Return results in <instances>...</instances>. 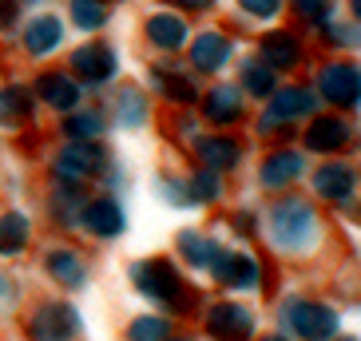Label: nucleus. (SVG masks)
I'll return each mask as SVG.
<instances>
[{
  "label": "nucleus",
  "mask_w": 361,
  "mask_h": 341,
  "mask_svg": "<svg viewBox=\"0 0 361 341\" xmlns=\"http://www.w3.org/2000/svg\"><path fill=\"white\" fill-rule=\"evenodd\" d=\"M116 116L123 128H139L143 119H147V99H143V92L139 87H123L116 99Z\"/></svg>",
  "instance_id": "nucleus-26"
},
{
  "label": "nucleus",
  "mask_w": 361,
  "mask_h": 341,
  "mask_svg": "<svg viewBox=\"0 0 361 341\" xmlns=\"http://www.w3.org/2000/svg\"><path fill=\"white\" fill-rule=\"evenodd\" d=\"M187 187H191V199H195V203H214V199L223 194V182H219V170H214V167L191 175V179H187Z\"/></svg>",
  "instance_id": "nucleus-28"
},
{
  "label": "nucleus",
  "mask_w": 361,
  "mask_h": 341,
  "mask_svg": "<svg viewBox=\"0 0 361 341\" xmlns=\"http://www.w3.org/2000/svg\"><path fill=\"white\" fill-rule=\"evenodd\" d=\"M28 235H32V226L20 211L0 214V254H20L28 246Z\"/></svg>",
  "instance_id": "nucleus-23"
},
{
  "label": "nucleus",
  "mask_w": 361,
  "mask_h": 341,
  "mask_svg": "<svg viewBox=\"0 0 361 341\" xmlns=\"http://www.w3.org/2000/svg\"><path fill=\"white\" fill-rule=\"evenodd\" d=\"M159 194H163V199H171V203H179V206H191V203H195V199H191V187H179V182H163Z\"/></svg>",
  "instance_id": "nucleus-35"
},
{
  "label": "nucleus",
  "mask_w": 361,
  "mask_h": 341,
  "mask_svg": "<svg viewBox=\"0 0 361 341\" xmlns=\"http://www.w3.org/2000/svg\"><path fill=\"white\" fill-rule=\"evenodd\" d=\"M64 131H68V135H75V139H92V135H99V131H104V116H96V111H84V116L68 119Z\"/></svg>",
  "instance_id": "nucleus-32"
},
{
  "label": "nucleus",
  "mask_w": 361,
  "mask_h": 341,
  "mask_svg": "<svg viewBox=\"0 0 361 341\" xmlns=\"http://www.w3.org/2000/svg\"><path fill=\"white\" fill-rule=\"evenodd\" d=\"M16 20V8H12V0H0V28H8Z\"/></svg>",
  "instance_id": "nucleus-37"
},
{
  "label": "nucleus",
  "mask_w": 361,
  "mask_h": 341,
  "mask_svg": "<svg viewBox=\"0 0 361 341\" xmlns=\"http://www.w3.org/2000/svg\"><path fill=\"white\" fill-rule=\"evenodd\" d=\"M294 8H298V16H302V20L326 24L329 12H334V0H294Z\"/></svg>",
  "instance_id": "nucleus-33"
},
{
  "label": "nucleus",
  "mask_w": 361,
  "mask_h": 341,
  "mask_svg": "<svg viewBox=\"0 0 361 341\" xmlns=\"http://www.w3.org/2000/svg\"><path fill=\"white\" fill-rule=\"evenodd\" d=\"M147 40L155 44V48H163V52H175V48L187 40V24H183L179 16L155 12V16L147 20Z\"/></svg>",
  "instance_id": "nucleus-19"
},
{
  "label": "nucleus",
  "mask_w": 361,
  "mask_h": 341,
  "mask_svg": "<svg viewBox=\"0 0 361 341\" xmlns=\"http://www.w3.org/2000/svg\"><path fill=\"white\" fill-rule=\"evenodd\" d=\"M298 56H302V44L294 32H270L262 40V60L270 68H294Z\"/></svg>",
  "instance_id": "nucleus-21"
},
{
  "label": "nucleus",
  "mask_w": 361,
  "mask_h": 341,
  "mask_svg": "<svg viewBox=\"0 0 361 341\" xmlns=\"http://www.w3.org/2000/svg\"><path fill=\"white\" fill-rule=\"evenodd\" d=\"M282 321L302 341H329L338 333V314L322 302H306V298H290L286 309H282Z\"/></svg>",
  "instance_id": "nucleus-3"
},
{
  "label": "nucleus",
  "mask_w": 361,
  "mask_h": 341,
  "mask_svg": "<svg viewBox=\"0 0 361 341\" xmlns=\"http://www.w3.org/2000/svg\"><path fill=\"white\" fill-rule=\"evenodd\" d=\"M8 302H16V286H12V278L0 274V306H8Z\"/></svg>",
  "instance_id": "nucleus-36"
},
{
  "label": "nucleus",
  "mask_w": 361,
  "mask_h": 341,
  "mask_svg": "<svg viewBox=\"0 0 361 341\" xmlns=\"http://www.w3.org/2000/svg\"><path fill=\"white\" fill-rule=\"evenodd\" d=\"M318 84H322V96L334 107H345V111L361 107V68L350 64V60H338V64L322 68Z\"/></svg>",
  "instance_id": "nucleus-5"
},
{
  "label": "nucleus",
  "mask_w": 361,
  "mask_h": 341,
  "mask_svg": "<svg viewBox=\"0 0 361 341\" xmlns=\"http://www.w3.org/2000/svg\"><path fill=\"white\" fill-rule=\"evenodd\" d=\"M72 72H75V80L99 87V84H107V80L116 75V52L104 48V44H87V48L72 52Z\"/></svg>",
  "instance_id": "nucleus-9"
},
{
  "label": "nucleus",
  "mask_w": 361,
  "mask_h": 341,
  "mask_svg": "<svg viewBox=\"0 0 361 341\" xmlns=\"http://www.w3.org/2000/svg\"><path fill=\"white\" fill-rule=\"evenodd\" d=\"M314 187H318V194L329 199V203H345V199L353 194V187H357V179H353L350 167L329 163V167H322L318 175H314Z\"/></svg>",
  "instance_id": "nucleus-14"
},
{
  "label": "nucleus",
  "mask_w": 361,
  "mask_h": 341,
  "mask_svg": "<svg viewBox=\"0 0 361 341\" xmlns=\"http://www.w3.org/2000/svg\"><path fill=\"white\" fill-rule=\"evenodd\" d=\"M28 116H32L28 92H24V87H4V92H0V123H4V128H20Z\"/></svg>",
  "instance_id": "nucleus-25"
},
{
  "label": "nucleus",
  "mask_w": 361,
  "mask_h": 341,
  "mask_svg": "<svg viewBox=\"0 0 361 341\" xmlns=\"http://www.w3.org/2000/svg\"><path fill=\"white\" fill-rule=\"evenodd\" d=\"M238 230H243V235H250V230H255V218H250V214H238Z\"/></svg>",
  "instance_id": "nucleus-38"
},
{
  "label": "nucleus",
  "mask_w": 361,
  "mask_h": 341,
  "mask_svg": "<svg viewBox=\"0 0 361 341\" xmlns=\"http://www.w3.org/2000/svg\"><path fill=\"white\" fill-rule=\"evenodd\" d=\"M44 266H48V274L68 290H80L87 282V266H84V258L75 254V250H52V254L44 258Z\"/></svg>",
  "instance_id": "nucleus-15"
},
{
  "label": "nucleus",
  "mask_w": 361,
  "mask_h": 341,
  "mask_svg": "<svg viewBox=\"0 0 361 341\" xmlns=\"http://www.w3.org/2000/svg\"><path fill=\"white\" fill-rule=\"evenodd\" d=\"M80 223H84L96 238H119L123 226H128V218H123V206H119L116 199H96V203L84 206Z\"/></svg>",
  "instance_id": "nucleus-11"
},
{
  "label": "nucleus",
  "mask_w": 361,
  "mask_h": 341,
  "mask_svg": "<svg viewBox=\"0 0 361 341\" xmlns=\"http://www.w3.org/2000/svg\"><path fill=\"white\" fill-rule=\"evenodd\" d=\"M262 341H290V337H282V333H274V337H262Z\"/></svg>",
  "instance_id": "nucleus-41"
},
{
  "label": "nucleus",
  "mask_w": 361,
  "mask_h": 341,
  "mask_svg": "<svg viewBox=\"0 0 361 341\" xmlns=\"http://www.w3.org/2000/svg\"><path fill=\"white\" fill-rule=\"evenodd\" d=\"M211 274L223 282V286H231V290H255L258 286V262L250 254H238V250H223L219 254V262L211 266Z\"/></svg>",
  "instance_id": "nucleus-10"
},
{
  "label": "nucleus",
  "mask_w": 361,
  "mask_h": 341,
  "mask_svg": "<svg viewBox=\"0 0 361 341\" xmlns=\"http://www.w3.org/2000/svg\"><path fill=\"white\" fill-rule=\"evenodd\" d=\"M270 238H274L278 250H310L314 238H318V214L314 206L302 203V199H282V203L270 211Z\"/></svg>",
  "instance_id": "nucleus-2"
},
{
  "label": "nucleus",
  "mask_w": 361,
  "mask_h": 341,
  "mask_svg": "<svg viewBox=\"0 0 361 341\" xmlns=\"http://www.w3.org/2000/svg\"><path fill=\"white\" fill-rule=\"evenodd\" d=\"M243 84H246V92H255V96L274 92V68L266 64V60H246L243 64Z\"/></svg>",
  "instance_id": "nucleus-27"
},
{
  "label": "nucleus",
  "mask_w": 361,
  "mask_h": 341,
  "mask_svg": "<svg viewBox=\"0 0 361 341\" xmlns=\"http://www.w3.org/2000/svg\"><path fill=\"white\" fill-rule=\"evenodd\" d=\"M36 92H40V99L48 107H56V111H72L75 99H80V87H75V80H68V75H40L36 80Z\"/></svg>",
  "instance_id": "nucleus-20"
},
{
  "label": "nucleus",
  "mask_w": 361,
  "mask_h": 341,
  "mask_svg": "<svg viewBox=\"0 0 361 341\" xmlns=\"http://www.w3.org/2000/svg\"><path fill=\"white\" fill-rule=\"evenodd\" d=\"M28 337L32 341H75L80 337V314L68 302H44L28 318Z\"/></svg>",
  "instance_id": "nucleus-4"
},
{
  "label": "nucleus",
  "mask_w": 361,
  "mask_h": 341,
  "mask_svg": "<svg viewBox=\"0 0 361 341\" xmlns=\"http://www.w3.org/2000/svg\"><path fill=\"white\" fill-rule=\"evenodd\" d=\"M72 16H75V24L80 28H99V24L107 20V8L99 4V0H72Z\"/></svg>",
  "instance_id": "nucleus-31"
},
{
  "label": "nucleus",
  "mask_w": 361,
  "mask_h": 341,
  "mask_svg": "<svg viewBox=\"0 0 361 341\" xmlns=\"http://www.w3.org/2000/svg\"><path fill=\"white\" fill-rule=\"evenodd\" d=\"M195 147H199V159L207 163V167H214V170H226V167L238 163V143H234V139L211 135V139H199Z\"/></svg>",
  "instance_id": "nucleus-24"
},
{
  "label": "nucleus",
  "mask_w": 361,
  "mask_h": 341,
  "mask_svg": "<svg viewBox=\"0 0 361 341\" xmlns=\"http://www.w3.org/2000/svg\"><path fill=\"white\" fill-rule=\"evenodd\" d=\"M334 341H361V337H334Z\"/></svg>",
  "instance_id": "nucleus-42"
},
{
  "label": "nucleus",
  "mask_w": 361,
  "mask_h": 341,
  "mask_svg": "<svg viewBox=\"0 0 361 341\" xmlns=\"http://www.w3.org/2000/svg\"><path fill=\"white\" fill-rule=\"evenodd\" d=\"M104 151L96 147V143H68L64 151H60V159H56V179L64 182V187H80L84 179H92L99 167H104Z\"/></svg>",
  "instance_id": "nucleus-6"
},
{
  "label": "nucleus",
  "mask_w": 361,
  "mask_h": 341,
  "mask_svg": "<svg viewBox=\"0 0 361 341\" xmlns=\"http://www.w3.org/2000/svg\"><path fill=\"white\" fill-rule=\"evenodd\" d=\"M179 254L191 262L195 270H211L214 262H219V254H223V246L211 242V238H199V235H179Z\"/></svg>",
  "instance_id": "nucleus-22"
},
{
  "label": "nucleus",
  "mask_w": 361,
  "mask_h": 341,
  "mask_svg": "<svg viewBox=\"0 0 361 341\" xmlns=\"http://www.w3.org/2000/svg\"><path fill=\"white\" fill-rule=\"evenodd\" d=\"M60 40H64V28H60L56 16H36V20L28 24V32H24V44H28V52H32V56L56 52Z\"/></svg>",
  "instance_id": "nucleus-18"
},
{
  "label": "nucleus",
  "mask_w": 361,
  "mask_h": 341,
  "mask_svg": "<svg viewBox=\"0 0 361 341\" xmlns=\"http://www.w3.org/2000/svg\"><path fill=\"white\" fill-rule=\"evenodd\" d=\"M167 337H171L167 318H139L128 330V341H167Z\"/></svg>",
  "instance_id": "nucleus-30"
},
{
  "label": "nucleus",
  "mask_w": 361,
  "mask_h": 341,
  "mask_svg": "<svg viewBox=\"0 0 361 341\" xmlns=\"http://www.w3.org/2000/svg\"><path fill=\"white\" fill-rule=\"evenodd\" d=\"M167 341H191V337H167Z\"/></svg>",
  "instance_id": "nucleus-43"
},
{
  "label": "nucleus",
  "mask_w": 361,
  "mask_h": 341,
  "mask_svg": "<svg viewBox=\"0 0 361 341\" xmlns=\"http://www.w3.org/2000/svg\"><path fill=\"white\" fill-rule=\"evenodd\" d=\"M179 4H187V8H211L214 0H179Z\"/></svg>",
  "instance_id": "nucleus-39"
},
{
  "label": "nucleus",
  "mask_w": 361,
  "mask_h": 341,
  "mask_svg": "<svg viewBox=\"0 0 361 341\" xmlns=\"http://www.w3.org/2000/svg\"><path fill=\"white\" fill-rule=\"evenodd\" d=\"M353 16H357V24H361V0H353Z\"/></svg>",
  "instance_id": "nucleus-40"
},
{
  "label": "nucleus",
  "mask_w": 361,
  "mask_h": 341,
  "mask_svg": "<svg viewBox=\"0 0 361 341\" xmlns=\"http://www.w3.org/2000/svg\"><path fill=\"white\" fill-rule=\"evenodd\" d=\"M202 116L211 119V123H234V119L243 116V96H238V87L234 84L211 87L207 99H202Z\"/></svg>",
  "instance_id": "nucleus-13"
},
{
  "label": "nucleus",
  "mask_w": 361,
  "mask_h": 341,
  "mask_svg": "<svg viewBox=\"0 0 361 341\" xmlns=\"http://www.w3.org/2000/svg\"><path fill=\"white\" fill-rule=\"evenodd\" d=\"M250 16H258V20H270V16H278V8H282V0H238Z\"/></svg>",
  "instance_id": "nucleus-34"
},
{
  "label": "nucleus",
  "mask_w": 361,
  "mask_h": 341,
  "mask_svg": "<svg viewBox=\"0 0 361 341\" xmlns=\"http://www.w3.org/2000/svg\"><path fill=\"white\" fill-rule=\"evenodd\" d=\"M298 175H302V155L298 151H274V155H266L262 170H258L262 187H286Z\"/></svg>",
  "instance_id": "nucleus-16"
},
{
  "label": "nucleus",
  "mask_w": 361,
  "mask_h": 341,
  "mask_svg": "<svg viewBox=\"0 0 361 341\" xmlns=\"http://www.w3.org/2000/svg\"><path fill=\"white\" fill-rule=\"evenodd\" d=\"M231 40L226 36H219V32H202L199 40H195V52H191V60H195V68H202V72H219V68L231 60Z\"/></svg>",
  "instance_id": "nucleus-17"
},
{
  "label": "nucleus",
  "mask_w": 361,
  "mask_h": 341,
  "mask_svg": "<svg viewBox=\"0 0 361 341\" xmlns=\"http://www.w3.org/2000/svg\"><path fill=\"white\" fill-rule=\"evenodd\" d=\"M155 80H159V92L167 99H175V104H191V99H199V87H195L191 80H183V75L155 72Z\"/></svg>",
  "instance_id": "nucleus-29"
},
{
  "label": "nucleus",
  "mask_w": 361,
  "mask_h": 341,
  "mask_svg": "<svg viewBox=\"0 0 361 341\" xmlns=\"http://www.w3.org/2000/svg\"><path fill=\"white\" fill-rule=\"evenodd\" d=\"M207 333L219 341H250L255 337V314L234 302H214L207 309Z\"/></svg>",
  "instance_id": "nucleus-7"
},
{
  "label": "nucleus",
  "mask_w": 361,
  "mask_h": 341,
  "mask_svg": "<svg viewBox=\"0 0 361 341\" xmlns=\"http://www.w3.org/2000/svg\"><path fill=\"white\" fill-rule=\"evenodd\" d=\"M350 135L353 131L341 116H318L306 131V147L310 151H341V147H350Z\"/></svg>",
  "instance_id": "nucleus-12"
},
{
  "label": "nucleus",
  "mask_w": 361,
  "mask_h": 341,
  "mask_svg": "<svg viewBox=\"0 0 361 341\" xmlns=\"http://www.w3.org/2000/svg\"><path fill=\"white\" fill-rule=\"evenodd\" d=\"M131 282L135 290H143L151 302L175 309V314H187L195 306V290L183 282V274L171 266L167 258H151V262H135L131 266Z\"/></svg>",
  "instance_id": "nucleus-1"
},
{
  "label": "nucleus",
  "mask_w": 361,
  "mask_h": 341,
  "mask_svg": "<svg viewBox=\"0 0 361 341\" xmlns=\"http://www.w3.org/2000/svg\"><path fill=\"white\" fill-rule=\"evenodd\" d=\"M314 92H306V87H286L282 96H274V104L266 107L262 116V131H282L286 123H298V119L314 116Z\"/></svg>",
  "instance_id": "nucleus-8"
}]
</instances>
